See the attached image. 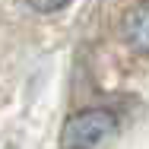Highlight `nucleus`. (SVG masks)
I'll use <instances>...</instances> for the list:
<instances>
[{"mask_svg":"<svg viewBox=\"0 0 149 149\" xmlns=\"http://www.w3.org/2000/svg\"><path fill=\"white\" fill-rule=\"evenodd\" d=\"M124 32H127V41L136 45V51H146V45H149L146 41V3H140L133 10V16H127Z\"/></svg>","mask_w":149,"mask_h":149,"instance_id":"2","label":"nucleus"},{"mask_svg":"<svg viewBox=\"0 0 149 149\" xmlns=\"http://www.w3.org/2000/svg\"><path fill=\"white\" fill-rule=\"evenodd\" d=\"M118 130L114 114L102 111V108H89L73 114L67 130H63V146L67 149H102Z\"/></svg>","mask_w":149,"mask_h":149,"instance_id":"1","label":"nucleus"},{"mask_svg":"<svg viewBox=\"0 0 149 149\" xmlns=\"http://www.w3.org/2000/svg\"><path fill=\"white\" fill-rule=\"evenodd\" d=\"M32 10H38V13H54L60 6H67V0H29Z\"/></svg>","mask_w":149,"mask_h":149,"instance_id":"3","label":"nucleus"}]
</instances>
